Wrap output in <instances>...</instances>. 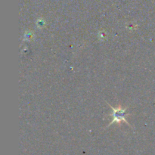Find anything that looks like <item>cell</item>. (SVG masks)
<instances>
[{"instance_id":"cell-1","label":"cell","mask_w":155,"mask_h":155,"mask_svg":"<svg viewBox=\"0 0 155 155\" xmlns=\"http://www.w3.org/2000/svg\"><path fill=\"white\" fill-rule=\"evenodd\" d=\"M107 104H108L110 107H111V109H112L111 116H112V117H113L112 121L108 124V126H107V127H108L109 126L112 125V124H114V123L115 124H120V123H121V122L126 123L127 124H128L129 127H132L131 125L129 124V122H128V120H127V118H126L127 115H129L127 114V110H128V107L123 108L121 106H119V107H112L110 104H109L107 102Z\"/></svg>"}]
</instances>
